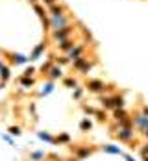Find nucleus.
Returning a JSON list of instances; mask_svg holds the SVG:
<instances>
[{"label":"nucleus","mask_w":148,"mask_h":161,"mask_svg":"<svg viewBox=\"0 0 148 161\" xmlns=\"http://www.w3.org/2000/svg\"><path fill=\"white\" fill-rule=\"evenodd\" d=\"M93 152H94V148H91V146H74L72 148V154L76 156V159H85Z\"/></svg>","instance_id":"f257e3e1"},{"label":"nucleus","mask_w":148,"mask_h":161,"mask_svg":"<svg viewBox=\"0 0 148 161\" xmlns=\"http://www.w3.org/2000/svg\"><path fill=\"white\" fill-rule=\"evenodd\" d=\"M87 89L93 93H102V91H106V83L100 80H91L87 81Z\"/></svg>","instance_id":"f03ea898"},{"label":"nucleus","mask_w":148,"mask_h":161,"mask_svg":"<svg viewBox=\"0 0 148 161\" xmlns=\"http://www.w3.org/2000/svg\"><path fill=\"white\" fill-rule=\"evenodd\" d=\"M131 137H133V130H131V128H122V130L117 133V139H119V141H124V143H130Z\"/></svg>","instance_id":"7ed1b4c3"},{"label":"nucleus","mask_w":148,"mask_h":161,"mask_svg":"<svg viewBox=\"0 0 148 161\" xmlns=\"http://www.w3.org/2000/svg\"><path fill=\"white\" fill-rule=\"evenodd\" d=\"M69 34H70V28H61V30H58V32L54 34V37H56V39H63Z\"/></svg>","instance_id":"20e7f679"},{"label":"nucleus","mask_w":148,"mask_h":161,"mask_svg":"<svg viewBox=\"0 0 148 161\" xmlns=\"http://www.w3.org/2000/svg\"><path fill=\"white\" fill-rule=\"evenodd\" d=\"M135 122H137V124H139L143 130H146V128H148V119L145 117V115H139V117L135 119Z\"/></svg>","instance_id":"39448f33"},{"label":"nucleus","mask_w":148,"mask_h":161,"mask_svg":"<svg viewBox=\"0 0 148 161\" xmlns=\"http://www.w3.org/2000/svg\"><path fill=\"white\" fill-rule=\"evenodd\" d=\"M122 106H124V100H122L120 96L111 98V107H115V109H117V107H122Z\"/></svg>","instance_id":"423d86ee"},{"label":"nucleus","mask_w":148,"mask_h":161,"mask_svg":"<svg viewBox=\"0 0 148 161\" xmlns=\"http://www.w3.org/2000/svg\"><path fill=\"white\" fill-rule=\"evenodd\" d=\"M124 117H128L126 111H124L122 107H117V109H115V119H117V121H120V119H124Z\"/></svg>","instance_id":"0eeeda50"},{"label":"nucleus","mask_w":148,"mask_h":161,"mask_svg":"<svg viewBox=\"0 0 148 161\" xmlns=\"http://www.w3.org/2000/svg\"><path fill=\"white\" fill-rule=\"evenodd\" d=\"M56 143H69V135H67V133H63V135L56 137Z\"/></svg>","instance_id":"6e6552de"},{"label":"nucleus","mask_w":148,"mask_h":161,"mask_svg":"<svg viewBox=\"0 0 148 161\" xmlns=\"http://www.w3.org/2000/svg\"><path fill=\"white\" fill-rule=\"evenodd\" d=\"M52 13H54V17H56V15H59V13H61V6L52 4Z\"/></svg>","instance_id":"1a4fd4ad"},{"label":"nucleus","mask_w":148,"mask_h":161,"mask_svg":"<svg viewBox=\"0 0 148 161\" xmlns=\"http://www.w3.org/2000/svg\"><path fill=\"white\" fill-rule=\"evenodd\" d=\"M50 76H52V78H58V76H61V70H59V69H52V70H50Z\"/></svg>","instance_id":"9d476101"},{"label":"nucleus","mask_w":148,"mask_h":161,"mask_svg":"<svg viewBox=\"0 0 148 161\" xmlns=\"http://www.w3.org/2000/svg\"><path fill=\"white\" fill-rule=\"evenodd\" d=\"M82 130H84V132L91 130V122H89V121H84V122H82Z\"/></svg>","instance_id":"9b49d317"},{"label":"nucleus","mask_w":148,"mask_h":161,"mask_svg":"<svg viewBox=\"0 0 148 161\" xmlns=\"http://www.w3.org/2000/svg\"><path fill=\"white\" fill-rule=\"evenodd\" d=\"M96 117H98V121L100 122L106 121V113H102V111H96Z\"/></svg>","instance_id":"f8f14e48"},{"label":"nucleus","mask_w":148,"mask_h":161,"mask_svg":"<svg viewBox=\"0 0 148 161\" xmlns=\"http://www.w3.org/2000/svg\"><path fill=\"white\" fill-rule=\"evenodd\" d=\"M61 48H63V50H70V48H72V43H69V41H65L63 44H61Z\"/></svg>","instance_id":"ddd939ff"},{"label":"nucleus","mask_w":148,"mask_h":161,"mask_svg":"<svg viewBox=\"0 0 148 161\" xmlns=\"http://www.w3.org/2000/svg\"><path fill=\"white\" fill-rule=\"evenodd\" d=\"M80 54H82V46H80V48H76V50H72V56H74V58H78Z\"/></svg>","instance_id":"4468645a"},{"label":"nucleus","mask_w":148,"mask_h":161,"mask_svg":"<svg viewBox=\"0 0 148 161\" xmlns=\"http://www.w3.org/2000/svg\"><path fill=\"white\" fill-rule=\"evenodd\" d=\"M22 83H24V85H32L33 80H32V78H22Z\"/></svg>","instance_id":"2eb2a0df"},{"label":"nucleus","mask_w":148,"mask_h":161,"mask_svg":"<svg viewBox=\"0 0 148 161\" xmlns=\"http://www.w3.org/2000/svg\"><path fill=\"white\" fill-rule=\"evenodd\" d=\"M65 85H69V87H72V85H76V81H74V80H65Z\"/></svg>","instance_id":"dca6fc26"},{"label":"nucleus","mask_w":148,"mask_h":161,"mask_svg":"<svg viewBox=\"0 0 148 161\" xmlns=\"http://www.w3.org/2000/svg\"><path fill=\"white\" fill-rule=\"evenodd\" d=\"M141 154H143V156H148V144H145V146H143V150H141Z\"/></svg>","instance_id":"f3484780"},{"label":"nucleus","mask_w":148,"mask_h":161,"mask_svg":"<svg viewBox=\"0 0 148 161\" xmlns=\"http://www.w3.org/2000/svg\"><path fill=\"white\" fill-rule=\"evenodd\" d=\"M43 154H32V159H41Z\"/></svg>","instance_id":"a211bd4d"},{"label":"nucleus","mask_w":148,"mask_h":161,"mask_svg":"<svg viewBox=\"0 0 148 161\" xmlns=\"http://www.w3.org/2000/svg\"><path fill=\"white\" fill-rule=\"evenodd\" d=\"M9 132H11V133H15V135H19V132H21V130H19V128H11Z\"/></svg>","instance_id":"6ab92c4d"},{"label":"nucleus","mask_w":148,"mask_h":161,"mask_svg":"<svg viewBox=\"0 0 148 161\" xmlns=\"http://www.w3.org/2000/svg\"><path fill=\"white\" fill-rule=\"evenodd\" d=\"M143 115H145V117H148V107H146V106L143 107Z\"/></svg>","instance_id":"aec40b11"},{"label":"nucleus","mask_w":148,"mask_h":161,"mask_svg":"<svg viewBox=\"0 0 148 161\" xmlns=\"http://www.w3.org/2000/svg\"><path fill=\"white\" fill-rule=\"evenodd\" d=\"M143 132H145L143 135H145V137H146V139H148V128H146V130H143Z\"/></svg>","instance_id":"412c9836"},{"label":"nucleus","mask_w":148,"mask_h":161,"mask_svg":"<svg viewBox=\"0 0 148 161\" xmlns=\"http://www.w3.org/2000/svg\"><path fill=\"white\" fill-rule=\"evenodd\" d=\"M44 2H46V4H54L56 0H44Z\"/></svg>","instance_id":"4be33fe9"},{"label":"nucleus","mask_w":148,"mask_h":161,"mask_svg":"<svg viewBox=\"0 0 148 161\" xmlns=\"http://www.w3.org/2000/svg\"><path fill=\"white\" fill-rule=\"evenodd\" d=\"M70 161H78V159H70Z\"/></svg>","instance_id":"5701e85b"}]
</instances>
